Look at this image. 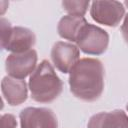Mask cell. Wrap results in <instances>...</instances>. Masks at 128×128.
Here are the masks:
<instances>
[{
  "instance_id": "obj_6",
  "label": "cell",
  "mask_w": 128,
  "mask_h": 128,
  "mask_svg": "<svg viewBox=\"0 0 128 128\" xmlns=\"http://www.w3.org/2000/svg\"><path fill=\"white\" fill-rule=\"evenodd\" d=\"M37 52L34 49L22 53H11L5 60V69L10 77L23 80L36 69Z\"/></svg>"
},
{
  "instance_id": "obj_15",
  "label": "cell",
  "mask_w": 128,
  "mask_h": 128,
  "mask_svg": "<svg viewBox=\"0 0 128 128\" xmlns=\"http://www.w3.org/2000/svg\"><path fill=\"white\" fill-rule=\"evenodd\" d=\"M124 5H125V6L128 8V1H125V2H124Z\"/></svg>"
},
{
  "instance_id": "obj_14",
  "label": "cell",
  "mask_w": 128,
  "mask_h": 128,
  "mask_svg": "<svg viewBox=\"0 0 128 128\" xmlns=\"http://www.w3.org/2000/svg\"><path fill=\"white\" fill-rule=\"evenodd\" d=\"M121 33H122L123 39L128 44V14H126L124 21H123V24L121 25Z\"/></svg>"
},
{
  "instance_id": "obj_9",
  "label": "cell",
  "mask_w": 128,
  "mask_h": 128,
  "mask_svg": "<svg viewBox=\"0 0 128 128\" xmlns=\"http://www.w3.org/2000/svg\"><path fill=\"white\" fill-rule=\"evenodd\" d=\"M1 92L3 98L11 106H17L26 101L28 88L25 80L5 76L1 81Z\"/></svg>"
},
{
  "instance_id": "obj_4",
  "label": "cell",
  "mask_w": 128,
  "mask_h": 128,
  "mask_svg": "<svg viewBox=\"0 0 128 128\" xmlns=\"http://www.w3.org/2000/svg\"><path fill=\"white\" fill-rule=\"evenodd\" d=\"M76 44L85 54L101 55L108 48L109 35L102 28L88 23L81 30Z\"/></svg>"
},
{
  "instance_id": "obj_5",
  "label": "cell",
  "mask_w": 128,
  "mask_h": 128,
  "mask_svg": "<svg viewBox=\"0 0 128 128\" xmlns=\"http://www.w3.org/2000/svg\"><path fill=\"white\" fill-rule=\"evenodd\" d=\"M125 14V8L118 1H93L90 15L94 21L109 27L117 26Z\"/></svg>"
},
{
  "instance_id": "obj_12",
  "label": "cell",
  "mask_w": 128,
  "mask_h": 128,
  "mask_svg": "<svg viewBox=\"0 0 128 128\" xmlns=\"http://www.w3.org/2000/svg\"><path fill=\"white\" fill-rule=\"evenodd\" d=\"M90 5V1H82V0H69V1H63L62 6L63 9L68 13V15H77V16H83L85 15L86 11L88 10V7Z\"/></svg>"
},
{
  "instance_id": "obj_16",
  "label": "cell",
  "mask_w": 128,
  "mask_h": 128,
  "mask_svg": "<svg viewBox=\"0 0 128 128\" xmlns=\"http://www.w3.org/2000/svg\"><path fill=\"white\" fill-rule=\"evenodd\" d=\"M126 109H127V111H128V104L126 105Z\"/></svg>"
},
{
  "instance_id": "obj_1",
  "label": "cell",
  "mask_w": 128,
  "mask_h": 128,
  "mask_svg": "<svg viewBox=\"0 0 128 128\" xmlns=\"http://www.w3.org/2000/svg\"><path fill=\"white\" fill-rule=\"evenodd\" d=\"M71 93L78 99L93 102L100 98L104 89V67L100 60L82 58L69 72Z\"/></svg>"
},
{
  "instance_id": "obj_7",
  "label": "cell",
  "mask_w": 128,
  "mask_h": 128,
  "mask_svg": "<svg viewBox=\"0 0 128 128\" xmlns=\"http://www.w3.org/2000/svg\"><path fill=\"white\" fill-rule=\"evenodd\" d=\"M21 128H57L55 113L44 107H27L19 114Z\"/></svg>"
},
{
  "instance_id": "obj_2",
  "label": "cell",
  "mask_w": 128,
  "mask_h": 128,
  "mask_svg": "<svg viewBox=\"0 0 128 128\" xmlns=\"http://www.w3.org/2000/svg\"><path fill=\"white\" fill-rule=\"evenodd\" d=\"M31 98L39 103H50L61 94L63 83L48 60L38 64L29 78Z\"/></svg>"
},
{
  "instance_id": "obj_3",
  "label": "cell",
  "mask_w": 128,
  "mask_h": 128,
  "mask_svg": "<svg viewBox=\"0 0 128 128\" xmlns=\"http://www.w3.org/2000/svg\"><path fill=\"white\" fill-rule=\"evenodd\" d=\"M0 34L1 48L12 53L31 50L36 43V36L32 30L21 26L12 27L11 23L3 17L0 19Z\"/></svg>"
},
{
  "instance_id": "obj_10",
  "label": "cell",
  "mask_w": 128,
  "mask_h": 128,
  "mask_svg": "<svg viewBox=\"0 0 128 128\" xmlns=\"http://www.w3.org/2000/svg\"><path fill=\"white\" fill-rule=\"evenodd\" d=\"M87 128H128V116L123 110L100 112L91 116Z\"/></svg>"
},
{
  "instance_id": "obj_8",
  "label": "cell",
  "mask_w": 128,
  "mask_h": 128,
  "mask_svg": "<svg viewBox=\"0 0 128 128\" xmlns=\"http://www.w3.org/2000/svg\"><path fill=\"white\" fill-rule=\"evenodd\" d=\"M79 48L69 42L58 41L51 49V60L54 66L62 73H69L80 60Z\"/></svg>"
},
{
  "instance_id": "obj_11",
  "label": "cell",
  "mask_w": 128,
  "mask_h": 128,
  "mask_svg": "<svg viewBox=\"0 0 128 128\" xmlns=\"http://www.w3.org/2000/svg\"><path fill=\"white\" fill-rule=\"evenodd\" d=\"M86 24H88V22L83 16L66 15L60 19L57 31L61 38L76 42L81 30Z\"/></svg>"
},
{
  "instance_id": "obj_13",
  "label": "cell",
  "mask_w": 128,
  "mask_h": 128,
  "mask_svg": "<svg viewBox=\"0 0 128 128\" xmlns=\"http://www.w3.org/2000/svg\"><path fill=\"white\" fill-rule=\"evenodd\" d=\"M1 121H2V128H16L17 127L16 119L14 115L12 114L8 113V114L2 115Z\"/></svg>"
}]
</instances>
